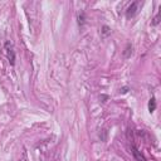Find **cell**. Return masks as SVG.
<instances>
[{
    "mask_svg": "<svg viewBox=\"0 0 161 161\" xmlns=\"http://www.w3.org/2000/svg\"><path fill=\"white\" fill-rule=\"evenodd\" d=\"M101 98H102V99H107L108 97H107V96H101Z\"/></svg>",
    "mask_w": 161,
    "mask_h": 161,
    "instance_id": "obj_11",
    "label": "cell"
},
{
    "mask_svg": "<svg viewBox=\"0 0 161 161\" xmlns=\"http://www.w3.org/2000/svg\"><path fill=\"white\" fill-rule=\"evenodd\" d=\"M78 24H80V25H83L84 24V14L83 13H81L78 15Z\"/></svg>",
    "mask_w": 161,
    "mask_h": 161,
    "instance_id": "obj_8",
    "label": "cell"
},
{
    "mask_svg": "<svg viewBox=\"0 0 161 161\" xmlns=\"http://www.w3.org/2000/svg\"><path fill=\"white\" fill-rule=\"evenodd\" d=\"M99 138H101V141H106V140H107V131H106V130H101V132H99Z\"/></svg>",
    "mask_w": 161,
    "mask_h": 161,
    "instance_id": "obj_7",
    "label": "cell"
},
{
    "mask_svg": "<svg viewBox=\"0 0 161 161\" xmlns=\"http://www.w3.org/2000/svg\"><path fill=\"white\" fill-rule=\"evenodd\" d=\"M160 14H161V11H159V14L156 15V17L154 18V22H152V25H157V24L160 23Z\"/></svg>",
    "mask_w": 161,
    "mask_h": 161,
    "instance_id": "obj_9",
    "label": "cell"
},
{
    "mask_svg": "<svg viewBox=\"0 0 161 161\" xmlns=\"http://www.w3.org/2000/svg\"><path fill=\"white\" fill-rule=\"evenodd\" d=\"M127 92H129V87H123L120 89V93H122V95H125V93H127Z\"/></svg>",
    "mask_w": 161,
    "mask_h": 161,
    "instance_id": "obj_10",
    "label": "cell"
},
{
    "mask_svg": "<svg viewBox=\"0 0 161 161\" xmlns=\"http://www.w3.org/2000/svg\"><path fill=\"white\" fill-rule=\"evenodd\" d=\"M132 150H133L132 152H133V155H135V157H136V160H137V161H146V160H145V157L142 156L141 154H140V151L136 147H133Z\"/></svg>",
    "mask_w": 161,
    "mask_h": 161,
    "instance_id": "obj_5",
    "label": "cell"
},
{
    "mask_svg": "<svg viewBox=\"0 0 161 161\" xmlns=\"http://www.w3.org/2000/svg\"><path fill=\"white\" fill-rule=\"evenodd\" d=\"M132 45L131 44H127L126 45V49H125V52H123V57L125 58H130L131 57V54H132Z\"/></svg>",
    "mask_w": 161,
    "mask_h": 161,
    "instance_id": "obj_4",
    "label": "cell"
},
{
    "mask_svg": "<svg viewBox=\"0 0 161 161\" xmlns=\"http://www.w3.org/2000/svg\"><path fill=\"white\" fill-rule=\"evenodd\" d=\"M155 110H156V99H155V97H151L148 101V112L152 113Z\"/></svg>",
    "mask_w": 161,
    "mask_h": 161,
    "instance_id": "obj_3",
    "label": "cell"
},
{
    "mask_svg": "<svg viewBox=\"0 0 161 161\" xmlns=\"http://www.w3.org/2000/svg\"><path fill=\"white\" fill-rule=\"evenodd\" d=\"M101 33H102L103 37H107V35H110V34H111V28H110V27H107V25H103V27H102Z\"/></svg>",
    "mask_w": 161,
    "mask_h": 161,
    "instance_id": "obj_6",
    "label": "cell"
},
{
    "mask_svg": "<svg viewBox=\"0 0 161 161\" xmlns=\"http://www.w3.org/2000/svg\"><path fill=\"white\" fill-rule=\"evenodd\" d=\"M5 50H7L8 59H9L10 66H14L15 64V52L13 49V45H11L10 42H7V43H5Z\"/></svg>",
    "mask_w": 161,
    "mask_h": 161,
    "instance_id": "obj_1",
    "label": "cell"
},
{
    "mask_svg": "<svg viewBox=\"0 0 161 161\" xmlns=\"http://www.w3.org/2000/svg\"><path fill=\"white\" fill-rule=\"evenodd\" d=\"M137 10H138V1H133L126 10V18L130 19V18H133L136 14H137Z\"/></svg>",
    "mask_w": 161,
    "mask_h": 161,
    "instance_id": "obj_2",
    "label": "cell"
}]
</instances>
